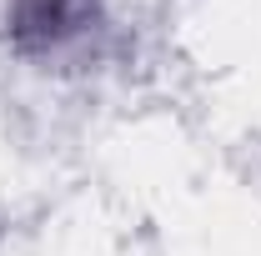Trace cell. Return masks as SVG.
I'll return each mask as SVG.
<instances>
[{
    "instance_id": "1",
    "label": "cell",
    "mask_w": 261,
    "mask_h": 256,
    "mask_svg": "<svg viewBox=\"0 0 261 256\" xmlns=\"http://www.w3.org/2000/svg\"><path fill=\"white\" fill-rule=\"evenodd\" d=\"M91 10H96V0H15L10 5V35L25 50H45V45L81 35L91 25Z\"/></svg>"
}]
</instances>
